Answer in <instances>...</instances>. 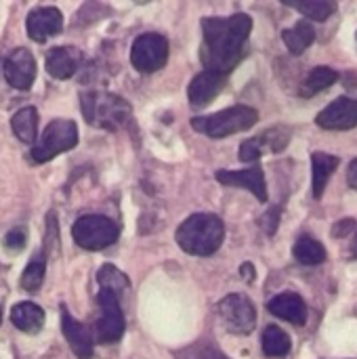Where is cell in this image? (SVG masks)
<instances>
[{
    "label": "cell",
    "mask_w": 357,
    "mask_h": 359,
    "mask_svg": "<svg viewBox=\"0 0 357 359\" xmlns=\"http://www.w3.org/2000/svg\"><path fill=\"white\" fill-rule=\"evenodd\" d=\"M252 19L246 13L202 19L200 61L208 72L227 76L246 55Z\"/></svg>",
    "instance_id": "6da1fadb"
},
{
    "label": "cell",
    "mask_w": 357,
    "mask_h": 359,
    "mask_svg": "<svg viewBox=\"0 0 357 359\" xmlns=\"http://www.w3.org/2000/svg\"><path fill=\"white\" fill-rule=\"evenodd\" d=\"M177 244L194 257H210L215 255L225 238V225L217 215L198 212L185 219L177 233Z\"/></svg>",
    "instance_id": "7a4b0ae2"
},
{
    "label": "cell",
    "mask_w": 357,
    "mask_h": 359,
    "mask_svg": "<svg viewBox=\"0 0 357 359\" xmlns=\"http://www.w3.org/2000/svg\"><path fill=\"white\" fill-rule=\"evenodd\" d=\"M86 122L103 130H120L130 122V105L122 97L107 90H86L80 95Z\"/></svg>",
    "instance_id": "3957f363"
},
{
    "label": "cell",
    "mask_w": 357,
    "mask_h": 359,
    "mask_svg": "<svg viewBox=\"0 0 357 359\" xmlns=\"http://www.w3.org/2000/svg\"><path fill=\"white\" fill-rule=\"evenodd\" d=\"M259 122V111L250 105H234L227 109H221L210 116H198L191 120L194 130L210 137V139H223L231 137L236 133L248 130Z\"/></svg>",
    "instance_id": "277c9868"
},
{
    "label": "cell",
    "mask_w": 357,
    "mask_h": 359,
    "mask_svg": "<svg viewBox=\"0 0 357 359\" xmlns=\"http://www.w3.org/2000/svg\"><path fill=\"white\" fill-rule=\"evenodd\" d=\"M78 145V126L72 120H53L44 133L40 135L38 143L32 149V160L44 164L55 156L69 151Z\"/></svg>",
    "instance_id": "5b68a950"
},
{
    "label": "cell",
    "mask_w": 357,
    "mask_h": 359,
    "mask_svg": "<svg viewBox=\"0 0 357 359\" xmlns=\"http://www.w3.org/2000/svg\"><path fill=\"white\" fill-rule=\"evenodd\" d=\"M72 236H74V242L84 250H103L118 242L120 229L109 217L86 215L74 223Z\"/></svg>",
    "instance_id": "8992f818"
},
{
    "label": "cell",
    "mask_w": 357,
    "mask_h": 359,
    "mask_svg": "<svg viewBox=\"0 0 357 359\" xmlns=\"http://www.w3.org/2000/svg\"><path fill=\"white\" fill-rule=\"evenodd\" d=\"M97 305H99V318L95 324V332H97V341L103 345H112L118 343L124 334V313L120 307V299L118 294H114L112 290L101 288L97 294Z\"/></svg>",
    "instance_id": "52a82bcc"
},
{
    "label": "cell",
    "mask_w": 357,
    "mask_h": 359,
    "mask_svg": "<svg viewBox=\"0 0 357 359\" xmlns=\"http://www.w3.org/2000/svg\"><path fill=\"white\" fill-rule=\"evenodd\" d=\"M168 61V40L162 34H141L130 48V63L141 74H154Z\"/></svg>",
    "instance_id": "ba28073f"
},
{
    "label": "cell",
    "mask_w": 357,
    "mask_h": 359,
    "mask_svg": "<svg viewBox=\"0 0 357 359\" xmlns=\"http://www.w3.org/2000/svg\"><path fill=\"white\" fill-rule=\"evenodd\" d=\"M219 316L223 326L238 337H246L257 326V309L244 294H227L219 303Z\"/></svg>",
    "instance_id": "9c48e42d"
},
{
    "label": "cell",
    "mask_w": 357,
    "mask_h": 359,
    "mask_svg": "<svg viewBox=\"0 0 357 359\" xmlns=\"http://www.w3.org/2000/svg\"><path fill=\"white\" fill-rule=\"evenodd\" d=\"M2 72H4L6 82L13 88H19V90L32 88V84L36 80V59H34L32 50H27L23 46L11 50V55L2 63Z\"/></svg>",
    "instance_id": "30bf717a"
},
{
    "label": "cell",
    "mask_w": 357,
    "mask_h": 359,
    "mask_svg": "<svg viewBox=\"0 0 357 359\" xmlns=\"http://www.w3.org/2000/svg\"><path fill=\"white\" fill-rule=\"evenodd\" d=\"M320 128L326 130H349L357 126V99L349 97H339L330 105H326L318 118H316Z\"/></svg>",
    "instance_id": "8fae6325"
},
{
    "label": "cell",
    "mask_w": 357,
    "mask_h": 359,
    "mask_svg": "<svg viewBox=\"0 0 357 359\" xmlns=\"http://www.w3.org/2000/svg\"><path fill=\"white\" fill-rule=\"evenodd\" d=\"M25 27L34 42H46L50 36H57L61 32L63 15L55 6H38L27 15Z\"/></svg>",
    "instance_id": "7c38bea8"
},
{
    "label": "cell",
    "mask_w": 357,
    "mask_h": 359,
    "mask_svg": "<svg viewBox=\"0 0 357 359\" xmlns=\"http://www.w3.org/2000/svg\"><path fill=\"white\" fill-rule=\"evenodd\" d=\"M215 179L227 187L248 189L250 194H255L259 202H267V185H265V175L261 166H252L246 170H219Z\"/></svg>",
    "instance_id": "4fadbf2b"
},
{
    "label": "cell",
    "mask_w": 357,
    "mask_h": 359,
    "mask_svg": "<svg viewBox=\"0 0 357 359\" xmlns=\"http://www.w3.org/2000/svg\"><path fill=\"white\" fill-rule=\"evenodd\" d=\"M225 80L227 76L223 74H217V72H200L191 82H189V88H187V97H189V103L194 107H204L208 105L225 86Z\"/></svg>",
    "instance_id": "5bb4252c"
},
{
    "label": "cell",
    "mask_w": 357,
    "mask_h": 359,
    "mask_svg": "<svg viewBox=\"0 0 357 359\" xmlns=\"http://www.w3.org/2000/svg\"><path fill=\"white\" fill-rule=\"evenodd\" d=\"M61 330H63V337H65V341L72 347L76 358H93V337H90L88 328L84 324L76 322L65 307H61Z\"/></svg>",
    "instance_id": "9a60e30c"
},
{
    "label": "cell",
    "mask_w": 357,
    "mask_h": 359,
    "mask_svg": "<svg viewBox=\"0 0 357 359\" xmlns=\"http://www.w3.org/2000/svg\"><path fill=\"white\" fill-rule=\"evenodd\" d=\"M82 53L76 46H55L46 55V72L57 80H67L78 72Z\"/></svg>",
    "instance_id": "2e32d148"
},
{
    "label": "cell",
    "mask_w": 357,
    "mask_h": 359,
    "mask_svg": "<svg viewBox=\"0 0 357 359\" xmlns=\"http://www.w3.org/2000/svg\"><path fill=\"white\" fill-rule=\"evenodd\" d=\"M269 313H274L280 320H286L295 326H303L307 322V305L305 301L295 294V292H282L278 297H274L267 303Z\"/></svg>",
    "instance_id": "e0dca14e"
},
{
    "label": "cell",
    "mask_w": 357,
    "mask_h": 359,
    "mask_svg": "<svg viewBox=\"0 0 357 359\" xmlns=\"http://www.w3.org/2000/svg\"><path fill=\"white\" fill-rule=\"evenodd\" d=\"M11 322L17 330L25 332V334H36L44 326V311L36 303L23 301L11 309Z\"/></svg>",
    "instance_id": "ac0fdd59"
},
{
    "label": "cell",
    "mask_w": 357,
    "mask_h": 359,
    "mask_svg": "<svg viewBox=\"0 0 357 359\" xmlns=\"http://www.w3.org/2000/svg\"><path fill=\"white\" fill-rule=\"evenodd\" d=\"M341 160L337 156L324 154V151H314L311 154V191L314 198H322L326 183L330 175L339 168Z\"/></svg>",
    "instance_id": "d6986e66"
},
{
    "label": "cell",
    "mask_w": 357,
    "mask_h": 359,
    "mask_svg": "<svg viewBox=\"0 0 357 359\" xmlns=\"http://www.w3.org/2000/svg\"><path fill=\"white\" fill-rule=\"evenodd\" d=\"M282 38H284V44L288 46V50L292 55H301L303 50H307L314 44L316 29H314V25L307 19H301L295 27L284 29L282 32Z\"/></svg>",
    "instance_id": "ffe728a7"
},
{
    "label": "cell",
    "mask_w": 357,
    "mask_h": 359,
    "mask_svg": "<svg viewBox=\"0 0 357 359\" xmlns=\"http://www.w3.org/2000/svg\"><path fill=\"white\" fill-rule=\"evenodd\" d=\"M11 128L21 143H34L38 137V111L36 107H23L11 118Z\"/></svg>",
    "instance_id": "44dd1931"
},
{
    "label": "cell",
    "mask_w": 357,
    "mask_h": 359,
    "mask_svg": "<svg viewBox=\"0 0 357 359\" xmlns=\"http://www.w3.org/2000/svg\"><path fill=\"white\" fill-rule=\"evenodd\" d=\"M337 80H339V74L332 67H326V65L314 67L307 74V78L303 80V84H301V95L303 97H314V95L330 88Z\"/></svg>",
    "instance_id": "7402d4cb"
},
{
    "label": "cell",
    "mask_w": 357,
    "mask_h": 359,
    "mask_svg": "<svg viewBox=\"0 0 357 359\" xmlns=\"http://www.w3.org/2000/svg\"><path fill=\"white\" fill-rule=\"evenodd\" d=\"M261 347L267 358H286L290 353L292 343H290V337L282 328L267 326L261 339Z\"/></svg>",
    "instance_id": "603a6c76"
},
{
    "label": "cell",
    "mask_w": 357,
    "mask_h": 359,
    "mask_svg": "<svg viewBox=\"0 0 357 359\" xmlns=\"http://www.w3.org/2000/svg\"><path fill=\"white\" fill-rule=\"evenodd\" d=\"M292 255H295V259H297L299 263H303V265H320V263L326 261V248H324L318 240L307 238V236L301 238V240L295 244Z\"/></svg>",
    "instance_id": "cb8c5ba5"
},
{
    "label": "cell",
    "mask_w": 357,
    "mask_h": 359,
    "mask_svg": "<svg viewBox=\"0 0 357 359\" xmlns=\"http://www.w3.org/2000/svg\"><path fill=\"white\" fill-rule=\"evenodd\" d=\"M44 269H46V252L34 257V259L27 263V267H25L23 273H21V288L27 290V292L40 290L42 280H44Z\"/></svg>",
    "instance_id": "d4e9b609"
},
{
    "label": "cell",
    "mask_w": 357,
    "mask_h": 359,
    "mask_svg": "<svg viewBox=\"0 0 357 359\" xmlns=\"http://www.w3.org/2000/svg\"><path fill=\"white\" fill-rule=\"evenodd\" d=\"M97 280H99L101 288L112 290L114 294H118L120 290H128L130 288V280L120 269H116L114 265H103L99 269V273H97Z\"/></svg>",
    "instance_id": "484cf974"
},
{
    "label": "cell",
    "mask_w": 357,
    "mask_h": 359,
    "mask_svg": "<svg viewBox=\"0 0 357 359\" xmlns=\"http://www.w3.org/2000/svg\"><path fill=\"white\" fill-rule=\"evenodd\" d=\"M175 359H229L223 355V351H219L213 343L206 341H198L181 351H175Z\"/></svg>",
    "instance_id": "4316f807"
},
{
    "label": "cell",
    "mask_w": 357,
    "mask_h": 359,
    "mask_svg": "<svg viewBox=\"0 0 357 359\" xmlns=\"http://www.w3.org/2000/svg\"><path fill=\"white\" fill-rule=\"evenodd\" d=\"M299 13H303L307 19H314V21H326L335 11H337V4L335 2H297L292 4Z\"/></svg>",
    "instance_id": "83f0119b"
},
{
    "label": "cell",
    "mask_w": 357,
    "mask_h": 359,
    "mask_svg": "<svg viewBox=\"0 0 357 359\" xmlns=\"http://www.w3.org/2000/svg\"><path fill=\"white\" fill-rule=\"evenodd\" d=\"M259 139H261L265 151L278 154V151H282V149L288 145L290 133H288V128H284V126H276V128H269V130L261 133Z\"/></svg>",
    "instance_id": "f1b7e54d"
},
{
    "label": "cell",
    "mask_w": 357,
    "mask_h": 359,
    "mask_svg": "<svg viewBox=\"0 0 357 359\" xmlns=\"http://www.w3.org/2000/svg\"><path fill=\"white\" fill-rule=\"evenodd\" d=\"M263 154H265V149H263V143L259 137L246 139L240 145V160L242 162H257Z\"/></svg>",
    "instance_id": "f546056e"
},
{
    "label": "cell",
    "mask_w": 357,
    "mask_h": 359,
    "mask_svg": "<svg viewBox=\"0 0 357 359\" xmlns=\"http://www.w3.org/2000/svg\"><path fill=\"white\" fill-rule=\"evenodd\" d=\"M25 242H27V231H25L23 227L11 229V231L4 236V240H2L4 248H8V250H21V248L25 246Z\"/></svg>",
    "instance_id": "4dcf8cb0"
},
{
    "label": "cell",
    "mask_w": 357,
    "mask_h": 359,
    "mask_svg": "<svg viewBox=\"0 0 357 359\" xmlns=\"http://www.w3.org/2000/svg\"><path fill=\"white\" fill-rule=\"evenodd\" d=\"M278 219H280V208H271L263 219H261V225L265 227V231L269 233V236H274L276 233V227H278Z\"/></svg>",
    "instance_id": "1f68e13d"
},
{
    "label": "cell",
    "mask_w": 357,
    "mask_h": 359,
    "mask_svg": "<svg viewBox=\"0 0 357 359\" xmlns=\"http://www.w3.org/2000/svg\"><path fill=\"white\" fill-rule=\"evenodd\" d=\"M353 227H356V219H351V217L341 219V221L332 227V236H335V238H345L347 233H351Z\"/></svg>",
    "instance_id": "d6a6232c"
},
{
    "label": "cell",
    "mask_w": 357,
    "mask_h": 359,
    "mask_svg": "<svg viewBox=\"0 0 357 359\" xmlns=\"http://www.w3.org/2000/svg\"><path fill=\"white\" fill-rule=\"evenodd\" d=\"M347 185L351 189H357V158L349 162V168H347Z\"/></svg>",
    "instance_id": "836d02e7"
},
{
    "label": "cell",
    "mask_w": 357,
    "mask_h": 359,
    "mask_svg": "<svg viewBox=\"0 0 357 359\" xmlns=\"http://www.w3.org/2000/svg\"><path fill=\"white\" fill-rule=\"evenodd\" d=\"M240 273H242V278H244L246 282H252V280H255V267H252L250 263H244L242 269H240Z\"/></svg>",
    "instance_id": "e575fe53"
},
{
    "label": "cell",
    "mask_w": 357,
    "mask_h": 359,
    "mask_svg": "<svg viewBox=\"0 0 357 359\" xmlns=\"http://www.w3.org/2000/svg\"><path fill=\"white\" fill-rule=\"evenodd\" d=\"M351 255H353V259H357V231L356 238H353V244H351Z\"/></svg>",
    "instance_id": "d590c367"
},
{
    "label": "cell",
    "mask_w": 357,
    "mask_h": 359,
    "mask_svg": "<svg viewBox=\"0 0 357 359\" xmlns=\"http://www.w3.org/2000/svg\"><path fill=\"white\" fill-rule=\"evenodd\" d=\"M0 322H2V309H0Z\"/></svg>",
    "instance_id": "8d00e7d4"
},
{
    "label": "cell",
    "mask_w": 357,
    "mask_h": 359,
    "mask_svg": "<svg viewBox=\"0 0 357 359\" xmlns=\"http://www.w3.org/2000/svg\"><path fill=\"white\" fill-rule=\"evenodd\" d=\"M0 67H2V61H0Z\"/></svg>",
    "instance_id": "74e56055"
}]
</instances>
